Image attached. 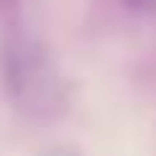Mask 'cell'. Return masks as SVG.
<instances>
[{
  "label": "cell",
  "instance_id": "obj_3",
  "mask_svg": "<svg viewBox=\"0 0 156 156\" xmlns=\"http://www.w3.org/2000/svg\"><path fill=\"white\" fill-rule=\"evenodd\" d=\"M19 3H23V0H0V13H10V10H16Z\"/></svg>",
  "mask_w": 156,
  "mask_h": 156
},
{
  "label": "cell",
  "instance_id": "obj_1",
  "mask_svg": "<svg viewBox=\"0 0 156 156\" xmlns=\"http://www.w3.org/2000/svg\"><path fill=\"white\" fill-rule=\"evenodd\" d=\"M0 80L6 99L29 118H48L61 108V80L54 61L48 48L23 26L0 35Z\"/></svg>",
  "mask_w": 156,
  "mask_h": 156
},
{
  "label": "cell",
  "instance_id": "obj_2",
  "mask_svg": "<svg viewBox=\"0 0 156 156\" xmlns=\"http://www.w3.org/2000/svg\"><path fill=\"white\" fill-rule=\"evenodd\" d=\"M124 6H131V10H153L156 0H124Z\"/></svg>",
  "mask_w": 156,
  "mask_h": 156
}]
</instances>
